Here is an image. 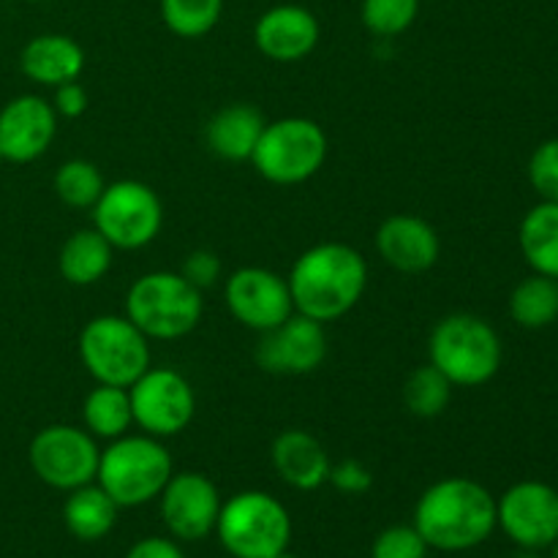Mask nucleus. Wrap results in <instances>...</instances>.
<instances>
[{"label": "nucleus", "instance_id": "5701e85b", "mask_svg": "<svg viewBox=\"0 0 558 558\" xmlns=\"http://www.w3.org/2000/svg\"><path fill=\"white\" fill-rule=\"evenodd\" d=\"M518 243L534 272L558 281V202H539L526 213Z\"/></svg>", "mask_w": 558, "mask_h": 558}, {"label": "nucleus", "instance_id": "20e7f679", "mask_svg": "<svg viewBox=\"0 0 558 558\" xmlns=\"http://www.w3.org/2000/svg\"><path fill=\"white\" fill-rule=\"evenodd\" d=\"M428 357L452 387L488 385L501 368L499 332L483 316L450 314L430 330Z\"/></svg>", "mask_w": 558, "mask_h": 558}, {"label": "nucleus", "instance_id": "4468645a", "mask_svg": "<svg viewBox=\"0 0 558 558\" xmlns=\"http://www.w3.org/2000/svg\"><path fill=\"white\" fill-rule=\"evenodd\" d=\"M161 521L174 539L196 543L216 532L221 494L216 483L199 472H180L169 477L161 496Z\"/></svg>", "mask_w": 558, "mask_h": 558}, {"label": "nucleus", "instance_id": "9b49d317", "mask_svg": "<svg viewBox=\"0 0 558 558\" xmlns=\"http://www.w3.org/2000/svg\"><path fill=\"white\" fill-rule=\"evenodd\" d=\"M134 423L156 439L180 436L196 412L194 387L172 368H147L129 387Z\"/></svg>", "mask_w": 558, "mask_h": 558}, {"label": "nucleus", "instance_id": "f3484780", "mask_svg": "<svg viewBox=\"0 0 558 558\" xmlns=\"http://www.w3.org/2000/svg\"><path fill=\"white\" fill-rule=\"evenodd\" d=\"M322 36L314 11L298 3H281L267 9L254 25V44L265 58L276 63H298L308 58Z\"/></svg>", "mask_w": 558, "mask_h": 558}, {"label": "nucleus", "instance_id": "ea45409f", "mask_svg": "<svg viewBox=\"0 0 558 558\" xmlns=\"http://www.w3.org/2000/svg\"><path fill=\"white\" fill-rule=\"evenodd\" d=\"M3 161H5V158H3V153H0V167H3Z\"/></svg>", "mask_w": 558, "mask_h": 558}, {"label": "nucleus", "instance_id": "c756f323", "mask_svg": "<svg viewBox=\"0 0 558 558\" xmlns=\"http://www.w3.org/2000/svg\"><path fill=\"white\" fill-rule=\"evenodd\" d=\"M420 14V0H363L360 20L374 36L396 38L414 25Z\"/></svg>", "mask_w": 558, "mask_h": 558}, {"label": "nucleus", "instance_id": "4be33fe9", "mask_svg": "<svg viewBox=\"0 0 558 558\" xmlns=\"http://www.w3.org/2000/svg\"><path fill=\"white\" fill-rule=\"evenodd\" d=\"M118 512L120 507L114 505L112 496L98 483H90L69 490V499L63 505V523L71 537L82 543H98L114 529Z\"/></svg>", "mask_w": 558, "mask_h": 558}, {"label": "nucleus", "instance_id": "7c9ffc66", "mask_svg": "<svg viewBox=\"0 0 558 558\" xmlns=\"http://www.w3.org/2000/svg\"><path fill=\"white\" fill-rule=\"evenodd\" d=\"M428 543L417 529L398 523L379 532L371 548V558H428Z\"/></svg>", "mask_w": 558, "mask_h": 558}, {"label": "nucleus", "instance_id": "393cba45", "mask_svg": "<svg viewBox=\"0 0 558 558\" xmlns=\"http://www.w3.org/2000/svg\"><path fill=\"white\" fill-rule=\"evenodd\" d=\"M82 420L93 439L114 441L129 434L134 414H131L129 390L125 387L98 385L96 390L87 392L82 403Z\"/></svg>", "mask_w": 558, "mask_h": 558}, {"label": "nucleus", "instance_id": "2eb2a0df", "mask_svg": "<svg viewBox=\"0 0 558 558\" xmlns=\"http://www.w3.org/2000/svg\"><path fill=\"white\" fill-rule=\"evenodd\" d=\"M256 365L267 374L303 376L319 368L327 357L325 325L294 311L283 325L262 332L256 343Z\"/></svg>", "mask_w": 558, "mask_h": 558}, {"label": "nucleus", "instance_id": "c9c22d12", "mask_svg": "<svg viewBox=\"0 0 558 558\" xmlns=\"http://www.w3.org/2000/svg\"><path fill=\"white\" fill-rule=\"evenodd\" d=\"M125 558H185L180 545L169 537H145L136 545H131V550Z\"/></svg>", "mask_w": 558, "mask_h": 558}, {"label": "nucleus", "instance_id": "4c0bfd02", "mask_svg": "<svg viewBox=\"0 0 558 558\" xmlns=\"http://www.w3.org/2000/svg\"><path fill=\"white\" fill-rule=\"evenodd\" d=\"M550 558H558V539L554 545H550Z\"/></svg>", "mask_w": 558, "mask_h": 558}, {"label": "nucleus", "instance_id": "423d86ee", "mask_svg": "<svg viewBox=\"0 0 558 558\" xmlns=\"http://www.w3.org/2000/svg\"><path fill=\"white\" fill-rule=\"evenodd\" d=\"M216 534L232 558H272L289 550L292 518L272 494L243 490L221 505Z\"/></svg>", "mask_w": 558, "mask_h": 558}, {"label": "nucleus", "instance_id": "412c9836", "mask_svg": "<svg viewBox=\"0 0 558 558\" xmlns=\"http://www.w3.org/2000/svg\"><path fill=\"white\" fill-rule=\"evenodd\" d=\"M265 123V114L251 104H229L205 125V142L223 161H251Z\"/></svg>", "mask_w": 558, "mask_h": 558}, {"label": "nucleus", "instance_id": "f704fd0d", "mask_svg": "<svg viewBox=\"0 0 558 558\" xmlns=\"http://www.w3.org/2000/svg\"><path fill=\"white\" fill-rule=\"evenodd\" d=\"M52 107L60 118H69V120L80 118V114H85L87 109L85 87H82L80 82H65V85L54 87Z\"/></svg>", "mask_w": 558, "mask_h": 558}, {"label": "nucleus", "instance_id": "6e6552de", "mask_svg": "<svg viewBox=\"0 0 558 558\" xmlns=\"http://www.w3.org/2000/svg\"><path fill=\"white\" fill-rule=\"evenodd\" d=\"M327 158V134L311 118H281L265 123L251 163L276 185H300L314 178Z\"/></svg>", "mask_w": 558, "mask_h": 558}, {"label": "nucleus", "instance_id": "dca6fc26", "mask_svg": "<svg viewBox=\"0 0 558 558\" xmlns=\"http://www.w3.org/2000/svg\"><path fill=\"white\" fill-rule=\"evenodd\" d=\"M58 134V112L41 96H16L0 109V153L11 163L41 158Z\"/></svg>", "mask_w": 558, "mask_h": 558}, {"label": "nucleus", "instance_id": "f03ea898", "mask_svg": "<svg viewBox=\"0 0 558 558\" xmlns=\"http://www.w3.org/2000/svg\"><path fill=\"white\" fill-rule=\"evenodd\" d=\"M412 526L430 550L463 554L496 532V499L469 477L439 480L420 496Z\"/></svg>", "mask_w": 558, "mask_h": 558}, {"label": "nucleus", "instance_id": "e433bc0d", "mask_svg": "<svg viewBox=\"0 0 558 558\" xmlns=\"http://www.w3.org/2000/svg\"><path fill=\"white\" fill-rule=\"evenodd\" d=\"M515 558H537V550H526V548H521V554H518Z\"/></svg>", "mask_w": 558, "mask_h": 558}, {"label": "nucleus", "instance_id": "58836bf2", "mask_svg": "<svg viewBox=\"0 0 558 558\" xmlns=\"http://www.w3.org/2000/svg\"><path fill=\"white\" fill-rule=\"evenodd\" d=\"M272 558H298V556L289 554V550H283V554H278V556H272Z\"/></svg>", "mask_w": 558, "mask_h": 558}, {"label": "nucleus", "instance_id": "473e14b6", "mask_svg": "<svg viewBox=\"0 0 558 558\" xmlns=\"http://www.w3.org/2000/svg\"><path fill=\"white\" fill-rule=\"evenodd\" d=\"M180 276H183L191 287H196L202 292V289L213 287V283L221 278V259H218L213 251H205V248L191 251V254L183 259Z\"/></svg>", "mask_w": 558, "mask_h": 558}, {"label": "nucleus", "instance_id": "ddd939ff", "mask_svg": "<svg viewBox=\"0 0 558 558\" xmlns=\"http://www.w3.org/2000/svg\"><path fill=\"white\" fill-rule=\"evenodd\" d=\"M223 300L234 319L254 332H267L294 314L287 278L267 267H240L223 283Z\"/></svg>", "mask_w": 558, "mask_h": 558}, {"label": "nucleus", "instance_id": "bb28decb", "mask_svg": "<svg viewBox=\"0 0 558 558\" xmlns=\"http://www.w3.org/2000/svg\"><path fill=\"white\" fill-rule=\"evenodd\" d=\"M452 401V381L436 365H420L403 385V403L414 417L434 420L447 412Z\"/></svg>", "mask_w": 558, "mask_h": 558}, {"label": "nucleus", "instance_id": "c85d7f7f", "mask_svg": "<svg viewBox=\"0 0 558 558\" xmlns=\"http://www.w3.org/2000/svg\"><path fill=\"white\" fill-rule=\"evenodd\" d=\"M104 174L101 169L85 158H71L63 167L54 172V194L63 205L74 207V210H85L98 202L104 191Z\"/></svg>", "mask_w": 558, "mask_h": 558}, {"label": "nucleus", "instance_id": "7ed1b4c3", "mask_svg": "<svg viewBox=\"0 0 558 558\" xmlns=\"http://www.w3.org/2000/svg\"><path fill=\"white\" fill-rule=\"evenodd\" d=\"M172 474V456L161 439L125 434L109 441L101 452L96 483L112 496L120 510H131L158 499Z\"/></svg>", "mask_w": 558, "mask_h": 558}, {"label": "nucleus", "instance_id": "aec40b11", "mask_svg": "<svg viewBox=\"0 0 558 558\" xmlns=\"http://www.w3.org/2000/svg\"><path fill=\"white\" fill-rule=\"evenodd\" d=\"M20 69L27 80L47 87H60L80 80L85 69V49L63 33H44L31 38L20 54Z\"/></svg>", "mask_w": 558, "mask_h": 558}, {"label": "nucleus", "instance_id": "72a5a7b5", "mask_svg": "<svg viewBox=\"0 0 558 558\" xmlns=\"http://www.w3.org/2000/svg\"><path fill=\"white\" fill-rule=\"evenodd\" d=\"M327 483H330L336 490H341V494L360 496L365 494V490H371V485H374V474H371L360 461L347 458V461L341 463H332L330 480H327Z\"/></svg>", "mask_w": 558, "mask_h": 558}, {"label": "nucleus", "instance_id": "1a4fd4ad", "mask_svg": "<svg viewBox=\"0 0 558 558\" xmlns=\"http://www.w3.org/2000/svg\"><path fill=\"white\" fill-rule=\"evenodd\" d=\"M163 207L156 191L142 180H114L104 185L93 205V229L112 248L136 251L158 238Z\"/></svg>", "mask_w": 558, "mask_h": 558}, {"label": "nucleus", "instance_id": "b1692460", "mask_svg": "<svg viewBox=\"0 0 558 558\" xmlns=\"http://www.w3.org/2000/svg\"><path fill=\"white\" fill-rule=\"evenodd\" d=\"M112 245L96 229H80L60 248V276L74 287H93L112 267Z\"/></svg>", "mask_w": 558, "mask_h": 558}, {"label": "nucleus", "instance_id": "a211bd4d", "mask_svg": "<svg viewBox=\"0 0 558 558\" xmlns=\"http://www.w3.org/2000/svg\"><path fill=\"white\" fill-rule=\"evenodd\" d=\"M376 254L403 276H420L439 262L441 243L425 218L398 213L376 229Z\"/></svg>", "mask_w": 558, "mask_h": 558}, {"label": "nucleus", "instance_id": "39448f33", "mask_svg": "<svg viewBox=\"0 0 558 558\" xmlns=\"http://www.w3.org/2000/svg\"><path fill=\"white\" fill-rule=\"evenodd\" d=\"M202 292L180 272H145L125 294V316L150 341H178L196 330L202 319Z\"/></svg>", "mask_w": 558, "mask_h": 558}, {"label": "nucleus", "instance_id": "a878e982", "mask_svg": "<svg viewBox=\"0 0 558 558\" xmlns=\"http://www.w3.org/2000/svg\"><path fill=\"white\" fill-rule=\"evenodd\" d=\"M510 316L526 330H543L558 319V281L539 276L518 283L510 294Z\"/></svg>", "mask_w": 558, "mask_h": 558}, {"label": "nucleus", "instance_id": "f257e3e1", "mask_svg": "<svg viewBox=\"0 0 558 558\" xmlns=\"http://www.w3.org/2000/svg\"><path fill=\"white\" fill-rule=\"evenodd\" d=\"M287 283L294 311L327 325L347 316L363 300L368 265L352 245L319 243L298 256Z\"/></svg>", "mask_w": 558, "mask_h": 558}, {"label": "nucleus", "instance_id": "2f4dec72", "mask_svg": "<svg viewBox=\"0 0 558 558\" xmlns=\"http://www.w3.org/2000/svg\"><path fill=\"white\" fill-rule=\"evenodd\" d=\"M529 183L543 202H558V140H548L529 158Z\"/></svg>", "mask_w": 558, "mask_h": 558}, {"label": "nucleus", "instance_id": "6ab92c4d", "mask_svg": "<svg viewBox=\"0 0 558 558\" xmlns=\"http://www.w3.org/2000/svg\"><path fill=\"white\" fill-rule=\"evenodd\" d=\"M270 461L278 477L294 490H316L330 480V456L308 430L289 428L278 434L270 447Z\"/></svg>", "mask_w": 558, "mask_h": 558}, {"label": "nucleus", "instance_id": "f8f14e48", "mask_svg": "<svg viewBox=\"0 0 558 558\" xmlns=\"http://www.w3.org/2000/svg\"><path fill=\"white\" fill-rule=\"evenodd\" d=\"M496 526L526 550H543L558 539V490L539 480H523L496 501Z\"/></svg>", "mask_w": 558, "mask_h": 558}, {"label": "nucleus", "instance_id": "0eeeda50", "mask_svg": "<svg viewBox=\"0 0 558 558\" xmlns=\"http://www.w3.org/2000/svg\"><path fill=\"white\" fill-rule=\"evenodd\" d=\"M80 357L98 385L129 390L150 368V338L129 316H96L80 332Z\"/></svg>", "mask_w": 558, "mask_h": 558}, {"label": "nucleus", "instance_id": "9d476101", "mask_svg": "<svg viewBox=\"0 0 558 558\" xmlns=\"http://www.w3.org/2000/svg\"><path fill=\"white\" fill-rule=\"evenodd\" d=\"M96 439L76 425H47L33 436L27 447V461L33 474L54 490H76L96 483L98 474Z\"/></svg>", "mask_w": 558, "mask_h": 558}, {"label": "nucleus", "instance_id": "cd10ccee", "mask_svg": "<svg viewBox=\"0 0 558 558\" xmlns=\"http://www.w3.org/2000/svg\"><path fill=\"white\" fill-rule=\"evenodd\" d=\"M158 11L174 36L202 38L221 22L223 0H158Z\"/></svg>", "mask_w": 558, "mask_h": 558}]
</instances>
